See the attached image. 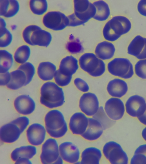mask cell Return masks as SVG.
Instances as JSON below:
<instances>
[{"instance_id": "obj_1", "label": "cell", "mask_w": 146, "mask_h": 164, "mask_svg": "<svg viewBox=\"0 0 146 164\" xmlns=\"http://www.w3.org/2000/svg\"><path fill=\"white\" fill-rule=\"evenodd\" d=\"M132 27V22L128 17L123 15H116L105 24L103 29V35L106 40L114 42L129 33Z\"/></svg>"}, {"instance_id": "obj_2", "label": "cell", "mask_w": 146, "mask_h": 164, "mask_svg": "<svg viewBox=\"0 0 146 164\" xmlns=\"http://www.w3.org/2000/svg\"><path fill=\"white\" fill-rule=\"evenodd\" d=\"M40 102L42 105L49 109L62 106L65 102L62 88L54 82H45L40 88Z\"/></svg>"}, {"instance_id": "obj_3", "label": "cell", "mask_w": 146, "mask_h": 164, "mask_svg": "<svg viewBox=\"0 0 146 164\" xmlns=\"http://www.w3.org/2000/svg\"><path fill=\"white\" fill-rule=\"evenodd\" d=\"M21 35L24 42L31 46L47 48L52 39L50 32L35 24L26 26L22 30Z\"/></svg>"}, {"instance_id": "obj_4", "label": "cell", "mask_w": 146, "mask_h": 164, "mask_svg": "<svg viewBox=\"0 0 146 164\" xmlns=\"http://www.w3.org/2000/svg\"><path fill=\"white\" fill-rule=\"evenodd\" d=\"M44 122L46 132L52 138H61L68 131L67 124L63 114L57 109H52L48 112L45 116Z\"/></svg>"}, {"instance_id": "obj_5", "label": "cell", "mask_w": 146, "mask_h": 164, "mask_svg": "<svg viewBox=\"0 0 146 164\" xmlns=\"http://www.w3.org/2000/svg\"><path fill=\"white\" fill-rule=\"evenodd\" d=\"M78 63L80 68L93 77L101 76L106 71L104 62L92 53L83 54L80 57Z\"/></svg>"}, {"instance_id": "obj_6", "label": "cell", "mask_w": 146, "mask_h": 164, "mask_svg": "<svg viewBox=\"0 0 146 164\" xmlns=\"http://www.w3.org/2000/svg\"><path fill=\"white\" fill-rule=\"evenodd\" d=\"M107 69L112 75L124 79L131 78L134 74L133 65L128 59L115 58L107 64Z\"/></svg>"}, {"instance_id": "obj_7", "label": "cell", "mask_w": 146, "mask_h": 164, "mask_svg": "<svg viewBox=\"0 0 146 164\" xmlns=\"http://www.w3.org/2000/svg\"><path fill=\"white\" fill-rule=\"evenodd\" d=\"M42 22L43 26L51 30H62L68 26L69 20L64 13L58 11H48L42 16Z\"/></svg>"}, {"instance_id": "obj_8", "label": "cell", "mask_w": 146, "mask_h": 164, "mask_svg": "<svg viewBox=\"0 0 146 164\" xmlns=\"http://www.w3.org/2000/svg\"><path fill=\"white\" fill-rule=\"evenodd\" d=\"M106 158L111 164H127L129 159L121 145L113 141L106 142L102 149Z\"/></svg>"}, {"instance_id": "obj_9", "label": "cell", "mask_w": 146, "mask_h": 164, "mask_svg": "<svg viewBox=\"0 0 146 164\" xmlns=\"http://www.w3.org/2000/svg\"><path fill=\"white\" fill-rule=\"evenodd\" d=\"M60 157L59 146L56 140L50 138L46 140L42 144L40 159L43 164H56Z\"/></svg>"}, {"instance_id": "obj_10", "label": "cell", "mask_w": 146, "mask_h": 164, "mask_svg": "<svg viewBox=\"0 0 146 164\" xmlns=\"http://www.w3.org/2000/svg\"><path fill=\"white\" fill-rule=\"evenodd\" d=\"M73 3L74 13L80 20L87 22L95 15L96 8L89 0H74Z\"/></svg>"}, {"instance_id": "obj_11", "label": "cell", "mask_w": 146, "mask_h": 164, "mask_svg": "<svg viewBox=\"0 0 146 164\" xmlns=\"http://www.w3.org/2000/svg\"><path fill=\"white\" fill-rule=\"evenodd\" d=\"M82 113L88 116H93L98 111L99 102L97 96L91 92L84 93L80 97L79 103Z\"/></svg>"}, {"instance_id": "obj_12", "label": "cell", "mask_w": 146, "mask_h": 164, "mask_svg": "<svg viewBox=\"0 0 146 164\" xmlns=\"http://www.w3.org/2000/svg\"><path fill=\"white\" fill-rule=\"evenodd\" d=\"M129 55L139 60L146 59V37L137 34L131 40L127 47Z\"/></svg>"}, {"instance_id": "obj_13", "label": "cell", "mask_w": 146, "mask_h": 164, "mask_svg": "<svg viewBox=\"0 0 146 164\" xmlns=\"http://www.w3.org/2000/svg\"><path fill=\"white\" fill-rule=\"evenodd\" d=\"M126 112L130 116L137 118L141 116L146 108V101L145 98L135 95L129 97L125 103Z\"/></svg>"}, {"instance_id": "obj_14", "label": "cell", "mask_w": 146, "mask_h": 164, "mask_svg": "<svg viewBox=\"0 0 146 164\" xmlns=\"http://www.w3.org/2000/svg\"><path fill=\"white\" fill-rule=\"evenodd\" d=\"M104 110L108 116L114 121L118 120L123 117L125 111L123 102L119 98L111 97L106 102Z\"/></svg>"}, {"instance_id": "obj_15", "label": "cell", "mask_w": 146, "mask_h": 164, "mask_svg": "<svg viewBox=\"0 0 146 164\" xmlns=\"http://www.w3.org/2000/svg\"><path fill=\"white\" fill-rule=\"evenodd\" d=\"M36 152V148L34 146H21L13 151L11 158L16 164H31L29 159L32 158Z\"/></svg>"}, {"instance_id": "obj_16", "label": "cell", "mask_w": 146, "mask_h": 164, "mask_svg": "<svg viewBox=\"0 0 146 164\" xmlns=\"http://www.w3.org/2000/svg\"><path fill=\"white\" fill-rule=\"evenodd\" d=\"M60 155L64 161L71 164L78 163L80 152L77 146L70 142H65L59 146Z\"/></svg>"}, {"instance_id": "obj_17", "label": "cell", "mask_w": 146, "mask_h": 164, "mask_svg": "<svg viewBox=\"0 0 146 164\" xmlns=\"http://www.w3.org/2000/svg\"><path fill=\"white\" fill-rule=\"evenodd\" d=\"M88 124V118L82 112H76L71 116L69 129L73 134L81 136L86 131Z\"/></svg>"}, {"instance_id": "obj_18", "label": "cell", "mask_w": 146, "mask_h": 164, "mask_svg": "<svg viewBox=\"0 0 146 164\" xmlns=\"http://www.w3.org/2000/svg\"><path fill=\"white\" fill-rule=\"evenodd\" d=\"M46 129L41 124H31L26 130V136L29 143L34 146L41 145L44 141L46 136Z\"/></svg>"}, {"instance_id": "obj_19", "label": "cell", "mask_w": 146, "mask_h": 164, "mask_svg": "<svg viewBox=\"0 0 146 164\" xmlns=\"http://www.w3.org/2000/svg\"><path fill=\"white\" fill-rule=\"evenodd\" d=\"M13 104L17 112L24 115L31 114L36 108L34 100L29 95L25 94L21 95L16 97L14 101Z\"/></svg>"}, {"instance_id": "obj_20", "label": "cell", "mask_w": 146, "mask_h": 164, "mask_svg": "<svg viewBox=\"0 0 146 164\" xmlns=\"http://www.w3.org/2000/svg\"><path fill=\"white\" fill-rule=\"evenodd\" d=\"M22 133L19 128L11 121L0 128V140L5 143H13L18 140Z\"/></svg>"}, {"instance_id": "obj_21", "label": "cell", "mask_w": 146, "mask_h": 164, "mask_svg": "<svg viewBox=\"0 0 146 164\" xmlns=\"http://www.w3.org/2000/svg\"><path fill=\"white\" fill-rule=\"evenodd\" d=\"M126 82L122 79L116 78L108 83L107 90L108 93L113 97L121 98L125 95L128 91Z\"/></svg>"}, {"instance_id": "obj_22", "label": "cell", "mask_w": 146, "mask_h": 164, "mask_svg": "<svg viewBox=\"0 0 146 164\" xmlns=\"http://www.w3.org/2000/svg\"><path fill=\"white\" fill-rule=\"evenodd\" d=\"M104 130L102 126L98 121L93 118H89L87 128L81 136L86 140L95 141L101 137Z\"/></svg>"}, {"instance_id": "obj_23", "label": "cell", "mask_w": 146, "mask_h": 164, "mask_svg": "<svg viewBox=\"0 0 146 164\" xmlns=\"http://www.w3.org/2000/svg\"><path fill=\"white\" fill-rule=\"evenodd\" d=\"M56 66L49 61L40 62L37 68V73L39 78L46 82L51 81L54 78L57 70Z\"/></svg>"}, {"instance_id": "obj_24", "label": "cell", "mask_w": 146, "mask_h": 164, "mask_svg": "<svg viewBox=\"0 0 146 164\" xmlns=\"http://www.w3.org/2000/svg\"><path fill=\"white\" fill-rule=\"evenodd\" d=\"M79 68L77 59L72 56H67L60 61L58 70L62 74L67 76H72Z\"/></svg>"}, {"instance_id": "obj_25", "label": "cell", "mask_w": 146, "mask_h": 164, "mask_svg": "<svg viewBox=\"0 0 146 164\" xmlns=\"http://www.w3.org/2000/svg\"><path fill=\"white\" fill-rule=\"evenodd\" d=\"M115 50L114 45L112 42L106 40L98 43L94 52L95 54L99 58L103 60H106L113 58Z\"/></svg>"}, {"instance_id": "obj_26", "label": "cell", "mask_w": 146, "mask_h": 164, "mask_svg": "<svg viewBox=\"0 0 146 164\" xmlns=\"http://www.w3.org/2000/svg\"><path fill=\"white\" fill-rule=\"evenodd\" d=\"M102 157L100 150L95 147L85 149L82 152L80 164H99Z\"/></svg>"}, {"instance_id": "obj_27", "label": "cell", "mask_w": 146, "mask_h": 164, "mask_svg": "<svg viewBox=\"0 0 146 164\" xmlns=\"http://www.w3.org/2000/svg\"><path fill=\"white\" fill-rule=\"evenodd\" d=\"M10 73L11 79L7 87L12 90H18L26 86L27 78L25 73L17 69Z\"/></svg>"}, {"instance_id": "obj_28", "label": "cell", "mask_w": 146, "mask_h": 164, "mask_svg": "<svg viewBox=\"0 0 146 164\" xmlns=\"http://www.w3.org/2000/svg\"><path fill=\"white\" fill-rule=\"evenodd\" d=\"M93 3L96 9V14L93 18L99 21H104L108 19L110 15L108 4L103 0L96 1Z\"/></svg>"}, {"instance_id": "obj_29", "label": "cell", "mask_w": 146, "mask_h": 164, "mask_svg": "<svg viewBox=\"0 0 146 164\" xmlns=\"http://www.w3.org/2000/svg\"><path fill=\"white\" fill-rule=\"evenodd\" d=\"M13 35L7 27V23L4 18H0V47L6 48L9 46L13 40Z\"/></svg>"}, {"instance_id": "obj_30", "label": "cell", "mask_w": 146, "mask_h": 164, "mask_svg": "<svg viewBox=\"0 0 146 164\" xmlns=\"http://www.w3.org/2000/svg\"><path fill=\"white\" fill-rule=\"evenodd\" d=\"M31 53L29 46L27 44L21 45L15 51L13 55L14 61L20 65L24 64L28 62Z\"/></svg>"}, {"instance_id": "obj_31", "label": "cell", "mask_w": 146, "mask_h": 164, "mask_svg": "<svg viewBox=\"0 0 146 164\" xmlns=\"http://www.w3.org/2000/svg\"><path fill=\"white\" fill-rule=\"evenodd\" d=\"M0 73L9 71L12 67L14 61L13 55L5 49L0 50Z\"/></svg>"}, {"instance_id": "obj_32", "label": "cell", "mask_w": 146, "mask_h": 164, "mask_svg": "<svg viewBox=\"0 0 146 164\" xmlns=\"http://www.w3.org/2000/svg\"><path fill=\"white\" fill-rule=\"evenodd\" d=\"M28 5L32 13L37 16H43L48 11V3L46 0H30Z\"/></svg>"}, {"instance_id": "obj_33", "label": "cell", "mask_w": 146, "mask_h": 164, "mask_svg": "<svg viewBox=\"0 0 146 164\" xmlns=\"http://www.w3.org/2000/svg\"><path fill=\"white\" fill-rule=\"evenodd\" d=\"M93 118L98 121L102 126L104 130L110 127L114 123V121L111 119L106 114L102 106L100 108Z\"/></svg>"}, {"instance_id": "obj_34", "label": "cell", "mask_w": 146, "mask_h": 164, "mask_svg": "<svg viewBox=\"0 0 146 164\" xmlns=\"http://www.w3.org/2000/svg\"><path fill=\"white\" fill-rule=\"evenodd\" d=\"M18 69L22 71L25 74L27 78L26 85L29 84L32 81L35 72V68L31 63L28 62L20 65Z\"/></svg>"}, {"instance_id": "obj_35", "label": "cell", "mask_w": 146, "mask_h": 164, "mask_svg": "<svg viewBox=\"0 0 146 164\" xmlns=\"http://www.w3.org/2000/svg\"><path fill=\"white\" fill-rule=\"evenodd\" d=\"M3 18H10L18 13L20 9L19 2L17 0H9Z\"/></svg>"}, {"instance_id": "obj_36", "label": "cell", "mask_w": 146, "mask_h": 164, "mask_svg": "<svg viewBox=\"0 0 146 164\" xmlns=\"http://www.w3.org/2000/svg\"><path fill=\"white\" fill-rule=\"evenodd\" d=\"M72 79V76H67L62 74L57 69L54 78V82L60 87H64L68 85Z\"/></svg>"}, {"instance_id": "obj_37", "label": "cell", "mask_w": 146, "mask_h": 164, "mask_svg": "<svg viewBox=\"0 0 146 164\" xmlns=\"http://www.w3.org/2000/svg\"><path fill=\"white\" fill-rule=\"evenodd\" d=\"M66 48L70 53L72 54L80 53L84 51L83 47L78 39L68 42Z\"/></svg>"}, {"instance_id": "obj_38", "label": "cell", "mask_w": 146, "mask_h": 164, "mask_svg": "<svg viewBox=\"0 0 146 164\" xmlns=\"http://www.w3.org/2000/svg\"><path fill=\"white\" fill-rule=\"evenodd\" d=\"M135 72L139 77L146 79V59L139 60L134 66Z\"/></svg>"}, {"instance_id": "obj_39", "label": "cell", "mask_w": 146, "mask_h": 164, "mask_svg": "<svg viewBox=\"0 0 146 164\" xmlns=\"http://www.w3.org/2000/svg\"><path fill=\"white\" fill-rule=\"evenodd\" d=\"M11 122L16 124L19 128L22 133L29 125V120L27 117L22 116L19 117Z\"/></svg>"}, {"instance_id": "obj_40", "label": "cell", "mask_w": 146, "mask_h": 164, "mask_svg": "<svg viewBox=\"0 0 146 164\" xmlns=\"http://www.w3.org/2000/svg\"><path fill=\"white\" fill-rule=\"evenodd\" d=\"M74 83L76 87L80 91L84 93L87 92L89 90L88 84L84 80L80 78H76Z\"/></svg>"}, {"instance_id": "obj_41", "label": "cell", "mask_w": 146, "mask_h": 164, "mask_svg": "<svg viewBox=\"0 0 146 164\" xmlns=\"http://www.w3.org/2000/svg\"><path fill=\"white\" fill-rule=\"evenodd\" d=\"M69 22L68 26L76 27L83 25L86 23L78 19L74 13L68 16Z\"/></svg>"}, {"instance_id": "obj_42", "label": "cell", "mask_w": 146, "mask_h": 164, "mask_svg": "<svg viewBox=\"0 0 146 164\" xmlns=\"http://www.w3.org/2000/svg\"><path fill=\"white\" fill-rule=\"evenodd\" d=\"M130 164H146V156L141 153L134 154L130 160Z\"/></svg>"}, {"instance_id": "obj_43", "label": "cell", "mask_w": 146, "mask_h": 164, "mask_svg": "<svg viewBox=\"0 0 146 164\" xmlns=\"http://www.w3.org/2000/svg\"><path fill=\"white\" fill-rule=\"evenodd\" d=\"M137 10L141 16L146 17V0H141L138 2Z\"/></svg>"}, {"instance_id": "obj_44", "label": "cell", "mask_w": 146, "mask_h": 164, "mask_svg": "<svg viewBox=\"0 0 146 164\" xmlns=\"http://www.w3.org/2000/svg\"><path fill=\"white\" fill-rule=\"evenodd\" d=\"M0 85L1 86H6L9 83L11 79L10 73L9 71L0 73Z\"/></svg>"}, {"instance_id": "obj_45", "label": "cell", "mask_w": 146, "mask_h": 164, "mask_svg": "<svg viewBox=\"0 0 146 164\" xmlns=\"http://www.w3.org/2000/svg\"><path fill=\"white\" fill-rule=\"evenodd\" d=\"M141 153L146 156V144L139 146L135 149L134 154Z\"/></svg>"}, {"instance_id": "obj_46", "label": "cell", "mask_w": 146, "mask_h": 164, "mask_svg": "<svg viewBox=\"0 0 146 164\" xmlns=\"http://www.w3.org/2000/svg\"><path fill=\"white\" fill-rule=\"evenodd\" d=\"M139 121L142 124L146 125V108L144 113L137 118Z\"/></svg>"}, {"instance_id": "obj_47", "label": "cell", "mask_w": 146, "mask_h": 164, "mask_svg": "<svg viewBox=\"0 0 146 164\" xmlns=\"http://www.w3.org/2000/svg\"><path fill=\"white\" fill-rule=\"evenodd\" d=\"M141 136L143 139L146 142V127L141 132Z\"/></svg>"}]
</instances>
